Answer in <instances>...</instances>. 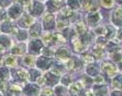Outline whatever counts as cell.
<instances>
[{"label":"cell","mask_w":122,"mask_h":96,"mask_svg":"<svg viewBox=\"0 0 122 96\" xmlns=\"http://www.w3.org/2000/svg\"><path fill=\"white\" fill-rule=\"evenodd\" d=\"M102 5L106 8H111L114 5V0H100Z\"/></svg>","instance_id":"34"},{"label":"cell","mask_w":122,"mask_h":96,"mask_svg":"<svg viewBox=\"0 0 122 96\" xmlns=\"http://www.w3.org/2000/svg\"><path fill=\"white\" fill-rule=\"evenodd\" d=\"M38 91H39L38 87L34 85V84H29L24 89V93L28 96H36L38 94Z\"/></svg>","instance_id":"6"},{"label":"cell","mask_w":122,"mask_h":96,"mask_svg":"<svg viewBox=\"0 0 122 96\" xmlns=\"http://www.w3.org/2000/svg\"><path fill=\"white\" fill-rule=\"evenodd\" d=\"M102 69L108 76H113V74H115L116 71H117V67L110 62H105L102 64Z\"/></svg>","instance_id":"8"},{"label":"cell","mask_w":122,"mask_h":96,"mask_svg":"<svg viewBox=\"0 0 122 96\" xmlns=\"http://www.w3.org/2000/svg\"><path fill=\"white\" fill-rule=\"evenodd\" d=\"M0 29H1V31L4 32V33H10V32H13L14 26L10 22L4 21V22L1 24V26H0Z\"/></svg>","instance_id":"18"},{"label":"cell","mask_w":122,"mask_h":96,"mask_svg":"<svg viewBox=\"0 0 122 96\" xmlns=\"http://www.w3.org/2000/svg\"><path fill=\"white\" fill-rule=\"evenodd\" d=\"M10 4V1L8 0H0V7H6L7 5Z\"/></svg>","instance_id":"46"},{"label":"cell","mask_w":122,"mask_h":96,"mask_svg":"<svg viewBox=\"0 0 122 96\" xmlns=\"http://www.w3.org/2000/svg\"><path fill=\"white\" fill-rule=\"evenodd\" d=\"M105 34H106V36L108 37V38H112L113 36H114V34H115V30L112 28V27H106V32H105Z\"/></svg>","instance_id":"35"},{"label":"cell","mask_w":122,"mask_h":96,"mask_svg":"<svg viewBox=\"0 0 122 96\" xmlns=\"http://www.w3.org/2000/svg\"><path fill=\"white\" fill-rule=\"evenodd\" d=\"M85 94H86V96H93V94L91 93V91H86Z\"/></svg>","instance_id":"51"},{"label":"cell","mask_w":122,"mask_h":96,"mask_svg":"<svg viewBox=\"0 0 122 96\" xmlns=\"http://www.w3.org/2000/svg\"><path fill=\"white\" fill-rule=\"evenodd\" d=\"M11 41L6 35H1L0 36V54L4 53L8 48L10 47Z\"/></svg>","instance_id":"4"},{"label":"cell","mask_w":122,"mask_h":96,"mask_svg":"<svg viewBox=\"0 0 122 96\" xmlns=\"http://www.w3.org/2000/svg\"><path fill=\"white\" fill-rule=\"evenodd\" d=\"M55 93H56L58 96H63L66 94V89L63 86H57L56 88H55Z\"/></svg>","instance_id":"32"},{"label":"cell","mask_w":122,"mask_h":96,"mask_svg":"<svg viewBox=\"0 0 122 96\" xmlns=\"http://www.w3.org/2000/svg\"><path fill=\"white\" fill-rule=\"evenodd\" d=\"M95 82H96V83H102V82H103V77H102V76H97V77H95Z\"/></svg>","instance_id":"48"},{"label":"cell","mask_w":122,"mask_h":96,"mask_svg":"<svg viewBox=\"0 0 122 96\" xmlns=\"http://www.w3.org/2000/svg\"><path fill=\"white\" fill-rule=\"evenodd\" d=\"M113 86L118 90L122 89V76H117L116 77H114V80H113Z\"/></svg>","instance_id":"26"},{"label":"cell","mask_w":122,"mask_h":96,"mask_svg":"<svg viewBox=\"0 0 122 96\" xmlns=\"http://www.w3.org/2000/svg\"><path fill=\"white\" fill-rule=\"evenodd\" d=\"M44 24L46 29H52L54 27V17L52 14H47L44 18Z\"/></svg>","instance_id":"17"},{"label":"cell","mask_w":122,"mask_h":96,"mask_svg":"<svg viewBox=\"0 0 122 96\" xmlns=\"http://www.w3.org/2000/svg\"><path fill=\"white\" fill-rule=\"evenodd\" d=\"M82 60L86 63H91V62H93V56L91 55L90 53L86 52L82 55Z\"/></svg>","instance_id":"30"},{"label":"cell","mask_w":122,"mask_h":96,"mask_svg":"<svg viewBox=\"0 0 122 96\" xmlns=\"http://www.w3.org/2000/svg\"><path fill=\"white\" fill-rule=\"evenodd\" d=\"M117 2L118 3H120V4H122V0H117Z\"/></svg>","instance_id":"53"},{"label":"cell","mask_w":122,"mask_h":96,"mask_svg":"<svg viewBox=\"0 0 122 96\" xmlns=\"http://www.w3.org/2000/svg\"><path fill=\"white\" fill-rule=\"evenodd\" d=\"M41 27L39 24H33V26L31 27V29H30V34L32 35V36L34 37H37L41 35Z\"/></svg>","instance_id":"21"},{"label":"cell","mask_w":122,"mask_h":96,"mask_svg":"<svg viewBox=\"0 0 122 96\" xmlns=\"http://www.w3.org/2000/svg\"><path fill=\"white\" fill-rule=\"evenodd\" d=\"M68 23H69V22H68V19H67V18L63 17L62 14L58 17V19H57V27H58V29H59V30L65 29L66 27L68 26Z\"/></svg>","instance_id":"13"},{"label":"cell","mask_w":122,"mask_h":96,"mask_svg":"<svg viewBox=\"0 0 122 96\" xmlns=\"http://www.w3.org/2000/svg\"><path fill=\"white\" fill-rule=\"evenodd\" d=\"M1 62H2V57H1V55H0V65H1Z\"/></svg>","instance_id":"54"},{"label":"cell","mask_w":122,"mask_h":96,"mask_svg":"<svg viewBox=\"0 0 122 96\" xmlns=\"http://www.w3.org/2000/svg\"><path fill=\"white\" fill-rule=\"evenodd\" d=\"M99 19H100L99 13H91V14H88V17H87V21L91 26L96 25L97 22L99 21Z\"/></svg>","instance_id":"14"},{"label":"cell","mask_w":122,"mask_h":96,"mask_svg":"<svg viewBox=\"0 0 122 96\" xmlns=\"http://www.w3.org/2000/svg\"><path fill=\"white\" fill-rule=\"evenodd\" d=\"M39 77H41V72L38 70H31V72H30V79L32 81H36Z\"/></svg>","instance_id":"36"},{"label":"cell","mask_w":122,"mask_h":96,"mask_svg":"<svg viewBox=\"0 0 122 96\" xmlns=\"http://www.w3.org/2000/svg\"><path fill=\"white\" fill-rule=\"evenodd\" d=\"M4 63H5V65H6V66L15 67L18 64V60H17L16 57H14V56H8V57L5 58Z\"/></svg>","instance_id":"23"},{"label":"cell","mask_w":122,"mask_h":96,"mask_svg":"<svg viewBox=\"0 0 122 96\" xmlns=\"http://www.w3.org/2000/svg\"><path fill=\"white\" fill-rule=\"evenodd\" d=\"M95 32L97 34H99V35H103L105 34V32H106V27H102V26L98 27V28H96Z\"/></svg>","instance_id":"44"},{"label":"cell","mask_w":122,"mask_h":96,"mask_svg":"<svg viewBox=\"0 0 122 96\" xmlns=\"http://www.w3.org/2000/svg\"><path fill=\"white\" fill-rule=\"evenodd\" d=\"M22 11H23V10L20 5H18V4L11 5V6L8 8V16L10 18H13V19H17L18 17L21 16Z\"/></svg>","instance_id":"3"},{"label":"cell","mask_w":122,"mask_h":96,"mask_svg":"<svg viewBox=\"0 0 122 96\" xmlns=\"http://www.w3.org/2000/svg\"><path fill=\"white\" fill-rule=\"evenodd\" d=\"M0 96H2V95H1V94H0Z\"/></svg>","instance_id":"55"},{"label":"cell","mask_w":122,"mask_h":96,"mask_svg":"<svg viewBox=\"0 0 122 96\" xmlns=\"http://www.w3.org/2000/svg\"><path fill=\"white\" fill-rule=\"evenodd\" d=\"M53 95H54V93L50 88L44 89L42 90V92H41V96H53Z\"/></svg>","instance_id":"38"},{"label":"cell","mask_w":122,"mask_h":96,"mask_svg":"<svg viewBox=\"0 0 122 96\" xmlns=\"http://www.w3.org/2000/svg\"><path fill=\"white\" fill-rule=\"evenodd\" d=\"M118 37H119V39H122V30H121V31H119V33H118Z\"/></svg>","instance_id":"52"},{"label":"cell","mask_w":122,"mask_h":96,"mask_svg":"<svg viewBox=\"0 0 122 96\" xmlns=\"http://www.w3.org/2000/svg\"><path fill=\"white\" fill-rule=\"evenodd\" d=\"M112 20H113V23L116 24L117 26L122 25V7L117 8V10L113 13Z\"/></svg>","instance_id":"7"},{"label":"cell","mask_w":122,"mask_h":96,"mask_svg":"<svg viewBox=\"0 0 122 96\" xmlns=\"http://www.w3.org/2000/svg\"><path fill=\"white\" fill-rule=\"evenodd\" d=\"M113 96H122V94L120 92H114L113 93Z\"/></svg>","instance_id":"50"},{"label":"cell","mask_w":122,"mask_h":96,"mask_svg":"<svg viewBox=\"0 0 122 96\" xmlns=\"http://www.w3.org/2000/svg\"><path fill=\"white\" fill-rule=\"evenodd\" d=\"M48 10L49 11L53 13V11H56L58 10V2L54 1V0H51V1L48 2Z\"/></svg>","instance_id":"28"},{"label":"cell","mask_w":122,"mask_h":96,"mask_svg":"<svg viewBox=\"0 0 122 96\" xmlns=\"http://www.w3.org/2000/svg\"><path fill=\"white\" fill-rule=\"evenodd\" d=\"M10 77V71L6 67H0V81L4 82Z\"/></svg>","instance_id":"25"},{"label":"cell","mask_w":122,"mask_h":96,"mask_svg":"<svg viewBox=\"0 0 122 96\" xmlns=\"http://www.w3.org/2000/svg\"><path fill=\"white\" fill-rule=\"evenodd\" d=\"M113 60L116 62H120L122 61V55L120 53H115V54H113Z\"/></svg>","instance_id":"41"},{"label":"cell","mask_w":122,"mask_h":96,"mask_svg":"<svg viewBox=\"0 0 122 96\" xmlns=\"http://www.w3.org/2000/svg\"><path fill=\"white\" fill-rule=\"evenodd\" d=\"M53 52L50 50V49H46L45 50V52H44V55L46 56V57H50V56H53Z\"/></svg>","instance_id":"47"},{"label":"cell","mask_w":122,"mask_h":96,"mask_svg":"<svg viewBox=\"0 0 122 96\" xmlns=\"http://www.w3.org/2000/svg\"><path fill=\"white\" fill-rule=\"evenodd\" d=\"M10 90L13 92H20V90H21V88H20V86H17L16 84H11L10 85Z\"/></svg>","instance_id":"45"},{"label":"cell","mask_w":122,"mask_h":96,"mask_svg":"<svg viewBox=\"0 0 122 96\" xmlns=\"http://www.w3.org/2000/svg\"><path fill=\"white\" fill-rule=\"evenodd\" d=\"M51 64H52V61L50 60V58H47V57H41V58L37 60V62H36L37 67L42 70H46V69H48V68H50Z\"/></svg>","instance_id":"2"},{"label":"cell","mask_w":122,"mask_h":96,"mask_svg":"<svg viewBox=\"0 0 122 96\" xmlns=\"http://www.w3.org/2000/svg\"><path fill=\"white\" fill-rule=\"evenodd\" d=\"M75 30H76V32H78L79 34H85L86 33V31H87V27L86 25H85V23L83 22L82 20L80 21H78V22H76L75 24Z\"/></svg>","instance_id":"12"},{"label":"cell","mask_w":122,"mask_h":96,"mask_svg":"<svg viewBox=\"0 0 122 96\" xmlns=\"http://www.w3.org/2000/svg\"><path fill=\"white\" fill-rule=\"evenodd\" d=\"M108 50L110 51V52H113V51H117L118 50V47L116 46V44H114L113 43H108Z\"/></svg>","instance_id":"42"},{"label":"cell","mask_w":122,"mask_h":96,"mask_svg":"<svg viewBox=\"0 0 122 96\" xmlns=\"http://www.w3.org/2000/svg\"><path fill=\"white\" fill-rule=\"evenodd\" d=\"M67 4L72 10H77L80 7V1L79 0H67Z\"/></svg>","instance_id":"31"},{"label":"cell","mask_w":122,"mask_h":96,"mask_svg":"<svg viewBox=\"0 0 122 96\" xmlns=\"http://www.w3.org/2000/svg\"><path fill=\"white\" fill-rule=\"evenodd\" d=\"M66 68L67 69H72V68H75V64H74V59H69L67 62H66Z\"/></svg>","instance_id":"43"},{"label":"cell","mask_w":122,"mask_h":96,"mask_svg":"<svg viewBox=\"0 0 122 96\" xmlns=\"http://www.w3.org/2000/svg\"><path fill=\"white\" fill-rule=\"evenodd\" d=\"M25 44H17V46H15L13 49H11V53L14 54V55H22L25 52Z\"/></svg>","instance_id":"22"},{"label":"cell","mask_w":122,"mask_h":96,"mask_svg":"<svg viewBox=\"0 0 122 96\" xmlns=\"http://www.w3.org/2000/svg\"><path fill=\"white\" fill-rule=\"evenodd\" d=\"M35 62V58L33 56H26L24 57V64L26 66H33Z\"/></svg>","instance_id":"27"},{"label":"cell","mask_w":122,"mask_h":96,"mask_svg":"<svg viewBox=\"0 0 122 96\" xmlns=\"http://www.w3.org/2000/svg\"><path fill=\"white\" fill-rule=\"evenodd\" d=\"M42 11H44V5H42L41 2L35 1L34 3L32 4V8H31V13L34 16H39Z\"/></svg>","instance_id":"11"},{"label":"cell","mask_w":122,"mask_h":96,"mask_svg":"<svg viewBox=\"0 0 122 96\" xmlns=\"http://www.w3.org/2000/svg\"><path fill=\"white\" fill-rule=\"evenodd\" d=\"M82 90H83V84L80 82H77L75 85L71 86V94L72 96H80L82 93Z\"/></svg>","instance_id":"10"},{"label":"cell","mask_w":122,"mask_h":96,"mask_svg":"<svg viewBox=\"0 0 122 96\" xmlns=\"http://www.w3.org/2000/svg\"><path fill=\"white\" fill-rule=\"evenodd\" d=\"M42 38H44V40H45L46 43H47V44H50L52 41H53V34L50 33V32H48V33L44 34Z\"/></svg>","instance_id":"33"},{"label":"cell","mask_w":122,"mask_h":96,"mask_svg":"<svg viewBox=\"0 0 122 96\" xmlns=\"http://www.w3.org/2000/svg\"><path fill=\"white\" fill-rule=\"evenodd\" d=\"M27 37H28V34H27L26 31L22 30V31L18 32V39L19 40H25L27 39Z\"/></svg>","instance_id":"37"},{"label":"cell","mask_w":122,"mask_h":96,"mask_svg":"<svg viewBox=\"0 0 122 96\" xmlns=\"http://www.w3.org/2000/svg\"><path fill=\"white\" fill-rule=\"evenodd\" d=\"M93 92L95 96H105L107 94V92H108V89L105 86H95Z\"/></svg>","instance_id":"19"},{"label":"cell","mask_w":122,"mask_h":96,"mask_svg":"<svg viewBox=\"0 0 122 96\" xmlns=\"http://www.w3.org/2000/svg\"><path fill=\"white\" fill-rule=\"evenodd\" d=\"M42 49V41L39 40V39H35L30 43V46H29V51L30 53H33V54H39L41 51Z\"/></svg>","instance_id":"1"},{"label":"cell","mask_w":122,"mask_h":96,"mask_svg":"<svg viewBox=\"0 0 122 96\" xmlns=\"http://www.w3.org/2000/svg\"><path fill=\"white\" fill-rule=\"evenodd\" d=\"M61 83H62V85H64V86L69 85V84H71V77H69L68 74L62 77V80H61Z\"/></svg>","instance_id":"40"},{"label":"cell","mask_w":122,"mask_h":96,"mask_svg":"<svg viewBox=\"0 0 122 96\" xmlns=\"http://www.w3.org/2000/svg\"><path fill=\"white\" fill-rule=\"evenodd\" d=\"M99 71V66L97 64H91L86 68V72L89 76H96Z\"/></svg>","instance_id":"20"},{"label":"cell","mask_w":122,"mask_h":96,"mask_svg":"<svg viewBox=\"0 0 122 96\" xmlns=\"http://www.w3.org/2000/svg\"><path fill=\"white\" fill-rule=\"evenodd\" d=\"M56 57L59 59H68L69 57V51L67 48H60L56 52Z\"/></svg>","instance_id":"16"},{"label":"cell","mask_w":122,"mask_h":96,"mask_svg":"<svg viewBox=\"0 0 122 96\" xmlns=\"http://www.w3.org/2000/svg\"><path fill=\"white\" fill-rule=\"evenodd\" d=\"M4 89H5V84H4V82L0 81V90H4Z\"/></svg>","instance_id":"49"},{"label":"cell","mask_w":122,"mask_h":96,"mask_svg":"<svg viewBox=\"0 0 122 96\" xmlns=\"http://www.w3.org/2000/svg\"><path fill=\"white\" fill-rule=\"evenodd\" d=\"M33 22H34V19H33V17L26 14V16H24L22 19L20 20V25L22 26V27H29V26L33 25Z\"/></svg>","instance_id":"15"},{"label":"cell","mask_w":122,"mask_h":96,"mask_svg":"<svg viewBox=\"0 0 122 96\" xmlns=\"http://www.w3.org/2000/svg\"><path fill=\"white\" fill-rule=\"evenodd\" d=\"M14 77L15 79L19 82H24V81H27L28 80V77H29V73L27 72L26 70H24L23 68H20V69H17L14 73Z\"/></svg>","instance_id":"5"},{"label":"cell","mask_w":122,"mask_h":96,"mask_svg":"<svg viewBox=\"0 0 122 96\" xmlns=\"http://www.w3.org/2000/svg\"><path fill=\"white\" fill-rule=\"evenodd\" d=\"M93 54L97 57V58H102V57L103 56V49L98 44V46L94 47V49H93Z\"/></svg>","instance_id":"29"},{"label":"cell","mask_w":122,"mask_h":96,"mask_svg":"<svg viewBox=\"0 0 122 96\" xmlns=\"http://www.w3.org/2000/svg\"><path fill=\"white\" fill-rule=\"evenodd\" d=\"M63 30H64V36L66 37V38H71L72 36H74V34H75V32L74 31H72V30L71 29H63Z\"/></svg>","instance_id":"39"},{"label":"cell","mask_w":122,"mask_h":96,"mask_svg":"<svg viewBox=\"0 0 122 96\" xmlns=\"http://www.w3.org/2000/svg\"><path fill=\"white\" fill-rule=\"evenodd\" d=\"M45 81L47 82V84L49 86H53L59 81V77H58L57 74H55L53 72H48L45 76Z\"/></svg>","instance_id":"9"},{"label":"cell","mask_w":122,"mask_h":96,"mask_svg":"<svg viewBox=\"0 0 122 96\" xmlns=\"http://www.w3.org/2000/svg\"><path fill=\"white\" fill-rule=\"evenodd\" d=\"M72 44H74V48L77 52H81L83 50V43L79 38H72Z\"/></svg>","instance_id":"24"}]
</instances>
